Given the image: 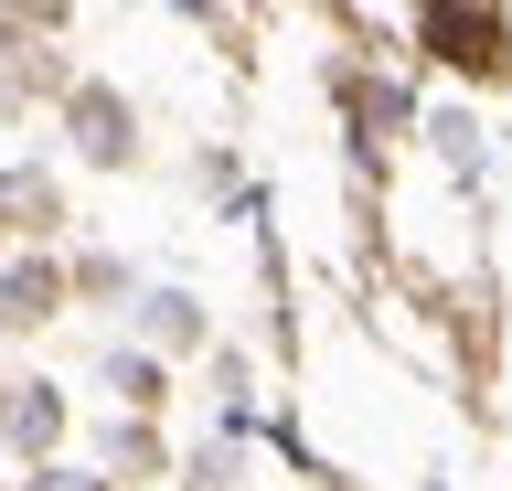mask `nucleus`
Instances as JSON below:
<instances>
[{
    "label": "nucleus",
    "instance_id": "obj_1",
    "mask_svg": "<svg viewBox=\"0 0 512 491\" xmlns=\"http://www.w3.org/2000/svg\"><path fill=\"white\" fill-rule=\"evenodd\" d=\"M0 427H11V438H22V449H43V438H54V427H64L54 385H22V406H0Z\"/></svg>",
    "mask_w": 512,
    "mask_h": 491
},
{
    "label": "nucleus",
    "instance_id": "obj_2",
    "mask_svg": "<svg viewBox=\"0 0 512 491\" xmlns=\"http://www.w3.org/2000/svg\"><path fill=\"white\" fill-rule=\"evenodd\" d=\"M75 129H86V161H118V150H128V107L86 97V107H75Z\"/></svg>",
    "mask_w": 512,
    "mask_h": 491
},
{
    "label": "nucleus",
    "instance_id": "obj_3",
    "mask_svg": "<svg viewBox=\"0 0 512 491\" xmlns=\"http://www.w3.org/2000/svg\"><path fill=\"white\" fill-rule=\"evenodd\" d=\"M43 299H54V278L32 267V278H11V289H0V321H43Z\"/></svg>",
    "mask_w": 512,
    "mask_h": 491
},
{
    "label": "nucleus",
    "instance_id": "obj_4",
    "mask_svg": "<svg viewBox=\"0 0 512 491\" xmlns=\"http://www.w3.org/2000/svg\"><path fill=\"white\" fill-rule=\"evenodd\" d=\"M32 491H107V481H86V470H43Z\"/></svg>",
    "mask_w": 512,
    "mask_h": 491
}]
</instances>
